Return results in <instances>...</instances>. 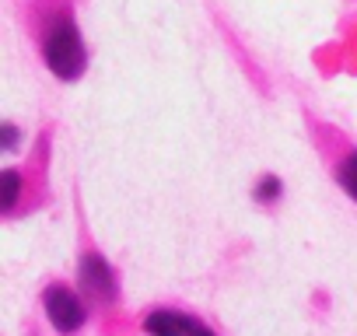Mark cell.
<instances>
[{
  "instance_id": "6da1fadb",
  "label": "cell",
  "mask_w": 357,
  "mask_h": 336,
  "mask_svg": "<svg viewBox=\"0 0 357 336\" xmlns=\"http://www.w3.org/2000/svg\"><path fill=\"white\" fill-rule=\"evenodd\" d=\"M36 43L53 77L70 84L88 70V49L67 0H43V4H36Z\"/></svg>"
},
{
  "instance_id": "7a4b0ae2",
  "label": "cell",
  "mask_w": 357,
  "mask_h": 336,
  "mask_svg": "<svg viewBox=\"0 0 357 336\" xmlns=\"http://www.w3.org/2000/svg\"><path fill=\"white\" fill-rule=\"evenodd\" d=\"M43 308H46V319H50V326H53L56 333H77V329L84 326V319H88L84 301H81L70 287H63V284L46 287Z\"/></svg>"
},
{
  "instance_id": "3957f363",
  "label": "cell",
  "mask_w": 357,
  "mask_h": 336,
  "mask_svg": "<svg viewBox=\"0 0 357 336\" xmlns=\"http://www.w3.org/2000/svg\"><path fill=\"white\" fill-rule=\"evenodd\" d=\"M77 280L95 298H116V273L98 252H84L77 263Z\"/></svg>"
},
{
  "instance_id": "277c9868",
  "label": "cell",
  "mask_w": 357,
  "mask_h": 336,
  "mask_svg": "<svg viewBox=\"0 0 357 336\" xmlns=\"http://www.w3.org/2000/svg\"><path fill=\"white\" fill-rule=\"evenodd\" d=\"M190 326H193L190 315L172 312V308H154V312L144 319L147 336H190Z\"/></svg>"
},
{
  "instance_id": "5b68a950",
  "label": "cell",
  "mask_w": 357,
  "mask_h": 336,
  "mask_svg": "<svg viewBox=\"0 0 357 336\" xmlns=\"http://www.w3.org/2000/svg\"><path fill=\"white\" fill-rule=\"evenodd\" d=\"M22 197V176H18V168H4V176H0V211L11 214L15 204Z\"/></svg>"
},
{
  "instance_id": "8992f818",
  "label": "cell",
  "mask_w": 357,
  "mask_h": 336,
  "mask_svg": "<svg viewBox=\"0 0 357 336\" xmlns=\"http://www.w3.org/2000/svg\"><path fill=\"white\" fill-rule=\"evenodd\" d=\"M336 183L347 190V197L357 204V151H347V158L336 165Z\"/></svg>"
},
{
  "instance_id": "52a82bcc",
  "label": "cell",
  "mask_w": 357,
  "mask_h": 336,
  "mask_svg": "<svg viewBox=\"0 0 357 336\" xmlns=\"http://www.w3.org/2000/svg\"><path fill=\"white\" fill-rule=\"evenodd\" d=\"M280 193H284V183H280L277 176H263V179L256 183V193H252V197H256L259 204H277Z\"/></svg>"
},
{
  "instance_id": "ba28073f",
  "label": "cell",
  "mask_w": 357,
  "mask_h": 336,
  "mask_svg": "<svg viewBox=\"0 0 357 336\" xmlns=\"http://www.w3.org/2000/svg\"><path fill=\"white\" fill-rule=\"evenodd\" d=\"M15 144H18V130H15V126H11V123H4V147H8V151H11V147H15Z\"/></svg>"
},
{
  "instance_id": "9c48e42d",
  "label": "cell",
  "mask_w": 357,
  "mask_h": 336,
  "mask_svg": "<svg viewBox=\"0 0 357 336\" xmlns=\"http://www.w3.org/2000/svg\"><path fill=\"white\" fill-rule=\"evenodd\" d=\"M190 336H214V329H211V326H204L200 319H193V326H190Z\"/></svg>"
}]
</instances>
